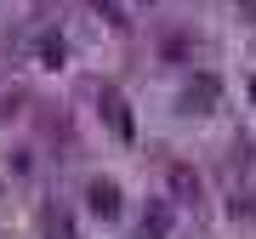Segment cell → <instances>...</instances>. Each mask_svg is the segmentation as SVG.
<instances>
[{
	"mask_svg": "<svg viewBox=\"0 0 256 239\" xmlns=\"http://www.w3.org/2000/svg\"><path fill=\"white\" fill-rule=\"evenodd\" d=\"M165 211H171V205H154V216L142 222V234H148V239H165V228H171V216H165Z\"/></svg>",
	"mask_w": 256,
	"mask_h": 239,
	"instance_id": "2",
	"label": "cell"
},
{
	"mask_svg": "<svg viewBox=\"0 0 256 239\" xmlns=\"http://www.w3.org/2000/svg\"><path fill=\"white\" fill-rule=\"evenodd\" d=\"M102 102H108V120H114V131H120V137H131V120H126V108H120V97L108 92Z\"/></svg>",
	"mask_w": 256,
	"mask_h": 239,
	"instance_id": "3",
	"label": "cell"
},
{
	"mask_svg": "<svg viewBox=\"0 0 256 239\" xmlns=\"http://www.w3.org/2000/svg\"><path fill=\"white\" fill-rule=\"evenodd\" d=\"M92 205H97L102 216H114V205H120V188H114V182H92Z\"/></svg>",
	"mask_w": 256,
	"mask_h": 239,
	"instance_id": "1",
	"label": "cell"
}]
</instances>
